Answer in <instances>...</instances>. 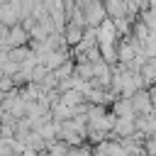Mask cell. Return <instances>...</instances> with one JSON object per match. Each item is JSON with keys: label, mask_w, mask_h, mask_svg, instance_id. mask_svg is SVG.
<instances>
[{"label": "cell", "mask_w": 156, "mask_h": 156, "mask_svg": "<svg viewBox=\"0 0 156 156\" xmlns=\"http://www.w3.org/2000/svg\"><path fill=\"white\" fill-rule=\"evenodd\" d=\"M122 34L117 29V22L112 17H107L100 27H98V44H119Z\"/></svg>", "instance_id": "obj_1"}, {"label": "cell", "mask_w": 156, "mask_h": 156, "mask_svg": "<svg viewBox=\"0 0 156 156\" xmlns=\"http://www.w3.org/2000/svg\"><path fill=\"white\" fill-rule=\"evenodd\" d=\"M68 58H71L68 49H51V51H46V54H39V63H44L49 71L61 68V66H63Z\"/></svg>", "instance_id": "obj_2"}, {"label": "cell", "mask_w": 156, "mask_h": 156, "mask_svg": "<svg viewBox=\"0 0 156 156\" xmlns=\"http://www.w3.org/2000/svg\"><path fill=\"white\" fill-rule=\"evenodd\" d=\"M132 102H134V107H136V112H139V115H154V112H156L154 98H151V93H149L146 88L136 90V93L132 95Z\"/></svg>", "instance_id": "obj_3"}, {"label": "cell", "mask_w": 156, "mask_h": 156, "mask_svg": "<svg viewBox=\"0 0 156 156\" xmlns=\"http://www.w3.org/2000/svg\"><path fill=\"white\" fill-rule=\"evenodd\" d=\"M112 112L117 115V117H129V119H136V107H134V102H132V98H124V95H119L115 102H112Z\"/></svg>", "instance_id": "obj_4"}, {"label": "cell", "mask_w": 156, "mask_h": 156, "mask_svg": "<svg viewBox=\"0 0 156 156\" xmlns=\"http://www.w3.org/2000/svg\"><path fill=\"white\" fill-rule=\"evenodd\" d=\"M132 134H136V119L117 117V124L110 132V139H122V136H132Z\"/></svg>", "instance_id": "obj_5"}, {"label": "cell", "mask_w": 156, "mask_h": 156, "mask_svg": "<svg viewBox=\"0 0 156 156\" xmlns=\"http://www.w3.org/2000/svg\"><path fill=\"white\" fill-rule=\"evenodd\" d=\"M63 34H66V41H68V46L73 49V46H78L80 44V39H83V34H85V29L83 27H78V24H66V29H63Z\"/></svg>", "instance_id": "obj_6"}, {"label": "cell", "mask_w": 156, "mask_h": 156, "mask_svg": "<svg viewBox=\"0 0 156 156\" xmlns=\"http://www.w3.org/2000/svg\"><path fill=\"white\" fill-rule=\"evenodd\" d=\"M144 151H146V156H156V134H154V136H146Z\"/></svg>", "instance_id": "obj_7"}, {"label": "cell", "mask_w": 156, "mask_h": 156, "mask_svg": "<svg viewBox=\"0 0 156 156\" xmlns=\"http://www.w3.org/2000/svg\"><path fill=\"white\" fill-rule=\"evenodd\" d=\"M76 156H95V151L90 146H76Z\"/></svg>", "instance_id": "obj_8"}]
</instances>
